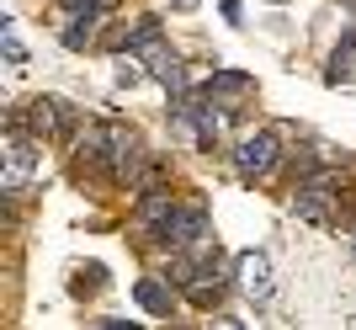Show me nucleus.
<instances>
[{
	"label": "nucleus",
	"mask_w": 356,
	"mask_h": 330,
	"mask_svg": "<svg viewBox=\"0 0 356 330\" xmlns=\"http://www.w3.org/2000/svg\"><path fill=\"white\" fill-rule=\"evenodd\" d=\"M80 155H86L90 165H102L112 181H128V187H134L138 171H144V144H138V134L122 128V123H96V128H86Z\"/></svg>",
	"instance_id": "obj_1"
},
{
	"label": "nucleus",
	"mask_w": 356,
	"mask_h": 330,
	"mask_svg": "<svg viewBox=\"0 0 356 330\" xmlns=\"http://www.w3.org/2000/svg\"><path fill=\"white\" fill-rule=\"evenodd\" d=\"M298 219L309 224H335V208H341V171H309L293 192Z\"/></svg>",
	"instance_id": "obj_2"
},
{
	"label": "nucleus",
	"mask_w": 356,
	"mask_h": 330,
	"mask_svg": "<svg viewBox=\"0 0 356 330\" xmlns=\"http://www.w3.org/2000/svg\"><path fill=\"white\" fill-rule=\"evenodd\" d=\"M6 128H27V134H38V139H70L74 134V107L59 102V96H38V102L16 107Z\"/></svg>",
	"instance_id": "obj_3"
},
{
	"label": "nucleus",
	"mask_w": 356,
	"mask_h": 330,
	"mask_svg": "<svg viewBox=\"0 0 356 330\" xmlns=\"http://www.w3.org/2000/svg\"><path fill=\"white\" fill-rule=\"evenodd\" d=\"M38 150H43V139L27 134V128H6V176H0V192L16 197L38 176Z\"/></svg>",
	"instance_id": "obj_4"
},
{
	"label": "nucleus",
	"mask_w": 356,
	"mask_h": 330,
	"mask_svg": "<svg viewBox=\"0 0 356 330\" xmlns=\"http://www.w3.org/2000/svg\"><path fill=\"white\" fill-rule=\"evenodd\" d=\"M277 155H282V144H277V134H271V128H261V134H245V139H239V150H234L239 181H261L271 165H277Z\"/></svg>",
	"instance_id": "obj_5"
},
{
	"label": "nucleus",
	"mask_w": 356,
	"mask_h": 330,
	"mask_svg": "<svg viewBox=\"0 0 356 330\" xmlns=\"http://www.w3.org/2000/svg\"><path fill=\"white\" fill-rule=\"evenodd\" d=\"M154 240L170 245V251H186V245H202L208 240V208H170V219H165L160 229H154Z\"/></svg>",
	"instance_id": "obj_6"
},
{
	"label": "nucleus",
	"mask_w": 356,
	"mask_h": 330,
	"mask_svg": "<svg viewBox=\"0 0 356 330\" xmlns=\"http://www.w3.org/2000/svg\"><path fill=\"white\" fill-rule=\"evenodd\" d=\"M59 43L64 48H86L90 43V27L102 16V0H59Z\"/></svg>",
	"instance_id": "obj_7"
},
{
	"label": "nucleus",
	"mask_w": 356,
	"mask_h": 330,
	"mask_svg": "<svg viewBox=\"0 0 356 330\" xmlns=\"http://www.w3.org/2000/svg\"><path fill=\"white\" fill-rule=\"evenodd\" d=\"M234 277H239V293L245 299H271V256L266 251H239L234 261Z\"/></svg>",
	"instance_id": "obj_8"
},
{
	"label": "nucleus",
	"mask_w": 356,
	"mask_h": 330,
	"mask_svg": "<svg viewBox=\"0 0 356 330\" xmlns=\"http://www.w3.org/2000/svg\"><path fill=\"white\" fill-rule=\"evenodd\" d=\"M149 75L160 80L165 91H176V96H181V91H186V64H181L176 54L165 48V43H160V48H149Z\"/></svg>",
	"instance_id": "obj_9"
},
{
	"label": "nucleus",
	"mask_w": 356,
	"mask_h": 330,
	"mask_svg": "<svg viewBox=\"0 0 356 330\" xmlns=\"http://www.w3.org/2000/svg\"><path fill=\"white\" fill-rule=\"evenodd\" d=\"M186 299L197 304V309H213V304L223 299V277H218V261L213 267H197L192 283H186Z\"/></svg>",
	"instance_id": "obj_10"
},
{
	"label": "nucleus",
	"mask_w": 356,
	"mask_h": 330,
	"mask_svg": "<svg viewBox=\"0 0 356 330\" xmlns=\"http://www.w3.org/2000/svg\"><path fill=\"white\" fill-rule=\"evenodd\" d=\"M134 299L144 315H170V288L160 283V277H144V283L134 288Z\"/></svg>",
	"instance_id": "obj_11"
},
{
	"label": "nucleus",
	"mask_w": 356,
	"mask_h": 330,
	"mask_svg": "<svg viewBox=\"0 0 356 330\" xmlns=\"http://www.w3.org/2000/svg\"><path fill=\"white\" fill-rule=\"evenodd\" d=\"M128 48H134V54H149V48H160V22H154V16H138V27L128 32Z\"/></svg>",
	"instance_id": "obj_12"
},
{
	"label": "nucleus",
	"mask_w": 356,
	"mask_h": 330,
	"mask_svg": "<svg viewBox=\"0 0 356 330\" xmlns=\"http://www.w3.org/2000/svg\"><path fill=\"white\" fill-rule=\"evenodd\" d=\"M0 48H6V64H11V70H22V64H27V48H22V38H16L11 22L0 27Z\"/></svg>",
	"instance_id": "obj_13"
},
{
	"label": "nucleus",
	"mask_w": 356,
	"mask_h": 330,
	"mask_svg": "<svg viewBox=\"0 0 356 330\" xmlns=\"http://www.w3.org/2000/svg\"><path fill=\"white\" fill-rule=\"evenodd\" d=\"M208 91H250V75H239V70H218L208 80Z\"/></svg>",
	"instance_id": "obj_14"
},
{
	"label": "nucleus",
	"mask_w": 356,
	"mask_h": 330,
	"mask_svg": "<svg viewBox=\"0 0 356 330\" xmlns=\"http://www.w3.org/2000/svg\"><path fill=\"white\" fill-rule=\"evenodd\" d=\"M138 80H144V70H138V54L128 48V54L118 59V86H138Z\"/></svg>",
	"instance_id": "obj_15"
}]
</instances>
